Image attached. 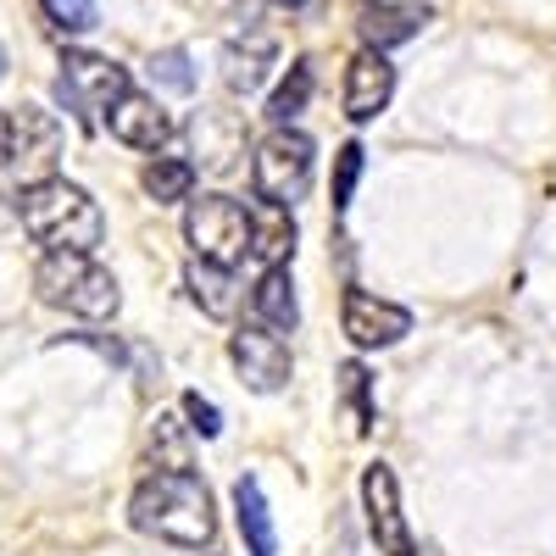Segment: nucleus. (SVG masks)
Returning <instances> with one entry per match:
<instances>
[{
	"label": "nucleus",
	"mask_w": 556,
	"mask_h": 556,
	"mask_svg": "<svg viewBox=\"0 0 556 556\" xmlns=\"http://www.w3.org/2000/svg\"><path fill=\"white\" fill-rule=\"evenodd\" d=\"M128 523L139 534H156L178 551H201L217 540V513H212V490L190 468H156L128 501Z\"/></svg>",
	"instance_id": "1"
},
{
	"label": "nucleus",
	"mask_w": 556,
	"mask_h": 556,
	"mask_svg": "<svg viewBox=\"0 0 556 556\" xmlns=\"http://www.w3.org/2000/svg\"><path fill=\"white\" fill-rule=\"evenodd\" d=\"M17 223L23 235L39 240L45 251H96L106 223H101V206L89 201L78 184L67 178H34L17 190Z\"/></svg>",
	"instance_id": "2"
},
{
	"label": "nucleus",
	"mask_w": 556,
	"mask_h": 556,
	"mask_svg": "<svg viewBox=\"0 0 556 556\" xmlns=\"http://www.w3.org/2000/svg\"><path fill=\"white\" fill-rule=\"evenodd\" d=\"M34 290L45 306L73 312L84 323H106L117 317L123 295H117V278L89 256V251H45L34 267Z\"/></svg>",
	"instance_id": "3"
},
{
	"label": "nucleus",
	"mask_w": 556,
	"mask_h": 556,
	"mask_svg": "<svg viewBox=\"0 0 556 556\" xmlns=\"http://www.w3.org/2000/svg\"><path fill=\"white\" fill-rule=\"evenodd\" d=\"M128 67H117V62H106V56H89V51H67L62 56V78H56V96H62V106L78 117V128L84 134H96L101 128V117L128 96Z\"/></svg>",
	"instance_id": "4"
},
{
	"label": "nucleus",
	"mask_w": 556,
	"mask_h": 556,
	"mask_svg": "<svg viewBox=\"0 0 556 556\" xmlns=\"http://www.w3.org/2000/svg\"><path fill=\"white\" fill-rule=\"evenodd\" d=\"M184 240L201 262L240 267L251 256V206H240L235 195H201L184 212Z\"/></svg>",
	"instance_id": "5"
},
{
	"label": "nucleus",
	"mask_w": 556,
	"mask_h": 556,
	"mask_svg": "<svg viewBox=\"0 0 556 556\" xmlns=\"http://www.w3.org/2000/svg\"><path fill=\"white\" fill-rule=\"evenodd\" d=\"M312 173H317V146H312L301 128H273L262 146H256V156H251L256 195L285 201V206H295L312 190Z\"/></svg>",
	"instance_id": "6"
},
{
	"label": "nucleus",
	"mask_w": 556,
	"mask_h": 556,
	"mask_svg": "<svg viewBox=\"0 0 556 556\" xmlns=\"http://www.w3.org/2000/svg\"><path fill=\"white\" fill-rule=\"evenodd\" d=\"M228 356H235L240 379H245L256 395H278V390L290 384V374H295V356H290L285 334L262 329V323H245V329L228 334Z\"/></svg>",
	"instance_id": "7"
},
{
	"label": "nucleus",
	"mask_w": 556,
	"mask_h": 556,
	"mask_svg": "<svg viewBox=\"0 0 556 556\" xmlns=\"http://www.w3.org/2000/svg\"><path fill=\"white\" fill-rule=\"evenodd\" d=\"M362 513H367V534L384 556H417L412 545V529H406V513H401V484L384 462L362 473Z\"/></svg>",
	"instance_id": "8"
},
{
	"label": "nucleus",
	"mask_w": 556,
	"mask_h": 556,
	"mask_svg": "<svg viewBox=\"0 0 556 556\" xmlns=\"http://www.w3.org/2000/svg\"><path fill=\"white\" fill-rule=\"evenodd\" d=\"M340 323H345V334H351L356 351H384V345L412 334V312L384 301V295H374V290H345Z\"/></svg>",
	"instance_id": "9"
},
{
	"label": "nucleus",
	"mask_w": 556,
	"mask_h": 556,
	"mask_svg": "<svg viewBox=\"0 0 556 556\" xmlns=\"http://www.w3.org/2000/svg\"><path fill=\"white\" fill-rule=\"evenodd\" d=\"M7 123H12V167L23 173V184L51 178V173H56V156H62V128H56V117L39 112V106H12Z\"/></svg>",
	"instance_id": "10"
},
{
	"label": "nucleus",
	"mask_w": 556,
	"mask_h": 556,
	"mask_svg": "<svg viewBox=\"0 0 556 556\" xmlns=\"http://www.w3.org/2000/svg\"><path fill=\"white\" fill-rule=\"evenodd\" d=\"M395 96V67L384 62V51H356L351 67H345V117L351 123H374Z\"/></svg>",
	"instance_id": "11"
},
{
	"label": "nucleus",
	"mask_w": 556,
	"mask_h": 556,
	"mask_svg": "<svg viewBox=\"0 0 556 556\" xmlns=\"http://www.w3.org/2000/svg\"><path fill=\"white\" fill-rule=\"evenodd\" d=\"M106 123H112V139H123L134 151H162L173 139V117L162 112V101L139 96V89H128V96L106 112Z\"/></svg>",
	"instance_id": "12"
},
{
	"label": "nucleus",
	"mask_w": 556,
	"mask_h": 556,
	"mask_svg": "<svg viewBox=\"0 0 556 556\" xmlns=\"http://www.w3.org/2000/svg\"><path fill=\"white\" fill-rule=\"evenodd\" d=\"M251 256L262 267H290V256H295V206L267 201V195L251 201Z\"/></svg>",
	"instance_id": "13"
},
{
	"label": "nucleus",
	"mask_w": 556,
	"mask_h": 556,
	"mask_svg": "<svg viewBox=\"0 0 556 556\" xmlns=\"http://www.w3.org/2000/svg\"><path fill=\"white\" fill-rule=\"evenodd\" d=\"M251 323H262L273 334H295L301 301H295V285H290V267H262L256 290H251Z\"/></svg>",
	"instance_id": "14"
},
{
	"label": "nucleus",
	"mask_w": 556,
	"mask_h": 556,
	"mask_svg": "<svg viewBox=\"0 0 556 556\" xmlns=\"http://www.w3.org/2000/svg\"><path fill=\"white\" fill-rule=\"evenodd\" d=\"M267 62H273V34L251 28V45H245V34H235V39H228V51H223L228 89H235V96H251V89L267 78Z\"/></svg>",
	"instance_id": "15"
},
{
	"label": "nucleus",
	"mask_w": 556,
	"mask_h": 556,
	"mask_svg": "<svg viewBox=\"0 0 556 556\" xmlns=\"http://www.w3.org/2000/svg\"><path fill=\"white\" fill-rule=\"evenodd\" d=\"M190 301L206 312V317H235V306H240V290H235V267H217V262H190Z\"/></svg>",
	"instance_id": "16"
},
{
	"label": "nucleus",
	"mask_w": 556,
	"mask_h": 556,
	"mask_svg": "<svg viewBox=\"0 0 556 556\" xmlns=\"http://www.w3.org/2000/svg\"><path fill=\"white\" fill-rule=\"evenodd\" d=\"M235 513H240V534L251 556H278V534H273V513H267V495L256 479L235 484Z\"/></svg>",
	"instance_id": "17"
},
{
	"label": "nucleus",
	"mask_w": 556,
	"mask_h": 556,
	"mask_svg": "<svg viewBox=\"0 0 556 556\" xmlns=\"http://www.w3.org/2000/svg\"><path fill=\"white\" fill-rule=\"evenodd\" d=\"M417 23H424V7H362L356 12V28L374 51H390V45L412 39Z\"/></svg>",
	"instance_id": "18"
},
{
	"label": "nucleus",
	"mask_w": 556,
	"mask_h": 556,
	"mask_svg": "<svg viewBox=\"0 0 556 556\" xmlns=\"http://www.w3.org/2000/svg\"><path fill=\"white\" fill-rule=\"evenodd\" d=\"M139 184H146V195L156 206H178V201H190V190H195V167L184 156H151L146 173H139Z\"/></svg>",
	"instance_id": "19"
},
{
	"label": "nucleus",
	"mask_w": 556,
	"mask_h": 556,
	"mask_svg": "<svg viewBox=\"0 0 556 556\" xmlns=\"http://www.w3.org/2000/svg\"><path fill=\"white\" fill-rule=\"evenodd\" d=\"M312 84H317V73H312V62H295L290 67V78L273 89V101H267V117L273 123H295L306 106H312Z\"/></svg>",
	"instance_id": "20"
},
{
	"label": "nucleus",
	"mask_w": 556,
	"mask_h": 556,
	"mask_svg": "<svg viewBox=\"0 0 556 556\" xmlns=\"http://www.w3.org/2000/svg\"><path fill=\"white\" fill-rule=\"evenodd\" d=\"M195 146H201V162L212 173H228L245 146V134H240V123H228V134H217V117H195Z\"/></svg>",
	"instance_id": "21"
},
{
	"label": "nucleus",
	"mask_w": 556,
	"mask_h": 556,
	"mask_svg": "<svg viewBox=\"0 0 556 556\" xmlns=\"http://www.w3.org/2000/svg\"><path fill=\"white\" fill-rule=\"evenodd\" d=\"M340 390H345V401H351V412H356V434H367V429H374V401H367V390H374V374H367L362 362H345V367H340Z\"/></svg>",
	"instance_id": "22"
},
{
	"label": "nucleus",
	"mask_w": 556,
	"mask_h": 556,
	"mask_svg": "<svg viewBox=\"0 0 556 556\" xmlns=\"http://www.w3.org/2000/svg\"><path fill=\"white\" fill-rule=\"evenodd\" d=\"M151 78H156L162 89H173V96H190V89H195L190 51H162V56H151Z\"/></svg>",
	"instance_id": "23"
},
{
	"label": "nucleus",
	"mask_w": 556,
	"mask_h": 556,
	"mask_svg": "<svg viewBox=\"0 0 556 556\" xmlns=\"http://www.w3.org/2000/svg\"><path fill=\"white\" fill-rule=\"evenodd\" d=\"M184 424L178 417H156V434H151V451H156V468H190V445L178 434Z\"/></svg>",
	"instance_id": "24"
},
{
	"label": "nucleus",
	"mask_w": 556,
	"mask_h": 556,
	"mask_svg": "<svg viewBox=\"0 0 556 556\" xmlns=\"http://www.w3.org/2000/svg\"><path fill=\"white\" fill-rule=\"evenodd\" d=\"M39 12L51 17L62 34H89L96 28V0H39Z\"/></svg>",
	"instance_id": "25"
},
{
	"label": "nucleus",
	"mask_w": 556,
	"mask_h": 556,
	"mask_svg": "<svg viewBox=\"0 0 556 556\" xmlns=\"http://www.w3.org/2000/svg\"><path fill=\"white\" fill-rule=\"evenodd\" d=\"M362 146H356V139H351V146H340V156H334V212H345L351 206V195H356V178H362Z\"/></svg>",
	"instance_id": "26"
},
{
	"label": "nucleus",
	"mask_w": 556,
	"mask_h": 556,
	"mask_svg": "<svg viewBox=\"0 0 556 556\" xmlns=\"http://www.w3.org/2000/svg\"><path fill=\"white\" fill-rule=\"evenodd\" d=\"M184 417H190V429H195L201 440H217V434H223V417H217V406H212L201 390L184 395Z\"/></svg>",
	"instance_id": "27"
},
{
	"label": "nucleus",
	"mask_w": 556,
	"mask_h": 556,
	"mask_svg": "<svg viewBox=\"0 0 556 556\" xmlns=\"http://www.w3.org/2000/svg\"><path fill=\"white\" fill-rule=\"evenodd\" d=\"M12 167V123H7V112H0V173Z\"/></svg>",
	"instance_id": "28"
},
{
	"label": "nucleus",
	"mask_w": 556,
	"mask_h": 556,
	"mask_svg": "<svg viewBox=\"0 0 556 556\" xmlns=\"http://www.w3.org/2000/svg\"><path fill=\"white\" fill-rule=\"evenodd\" d=\"M362 7H424V0H362Z\"/></svg>",
	"instance_id": "29"
},
{
	"label": "nucleus",
	"mask_w": 556,
	"mask_h": 556,
	"mask_svg": "<svg viewBox=\"0 0 556 556\" xmlns=\"http://www.w3.org/2000/svg\"><path fill=\"white\" fill-rule=\"evenodd\" d=\"M273 7H290V12H301V7H306V0H273Z\"/></svg>",
	"instance_id": "30"
},
{
	"label": "nucleus",
	"mask_w": 556,
	"mask_h": 556,
	"mask_svg": "<svg viewBox=\"0 0 556 556\" xmlns=\"http://www.w3.org/2000/svg\"><path fill=\"white\" fill-rule=\"evenodd\" d=\"M0 78H7V51H0Z\"/></svg>",
	"instance_id": "31"
}]
</instances>
